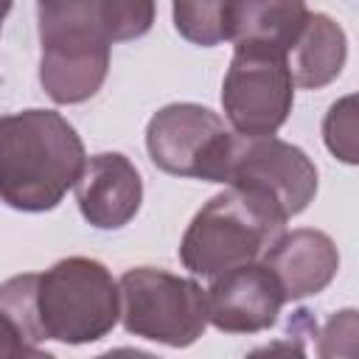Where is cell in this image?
Instances as JSON below:
<instances>
[{
  "label": "cell",
  "mask_w": 359,
  "mask_h": 359,
  "mask_svg": "<svg viewBox=\"0 0 359 359\" xmlns=\"http://www.w3.org/2000/svg\"><path fill=\"white\" fill-rule=\"evenodd\" d=\"M0 311L31 345L45 339L95 342L121 317L118 280L101 261L70 255L45 272H25L0 283Z\"/></svg>",
  "instance_id": "1"
},
{
  "label": "cell",
  "mask_w": 359,
  "mask_h": 359,
  "mask_svg": "<svg viewBox=\"0 0 359 359\" xmlns=\"http://www.w3.org/2000/svg\"><path fill=\"white\" fill-rule=\"evenodd\" d=\"M227 140L224 121L202 104H168L146 126V149L160 171L205 182H222Z\"/></svg>",
  "instance_id": "8"
},
{
  "label": "cell",
  "mask_w": 359,
  "mask_h": 359,
  "mask_svg": "<svg viewBox=\"0 0 359 359\" xmlns=\"http://www.w3.org/2000/svg\"><path fill=\"white\" fill-rule=\"evenodd\" d=\"M261 264L275 275L286 300H303L309 294L323 292L337 278L339 250L334 238L323 230H283L278 241L266 250Z\"/></svg>",
  "instance_id": "11"
},
{
  "label": "cell",
  "mask_w": 359,
  "mask_h": 359,
  "mask_svg": "<svg viewBox=\"0 0 359 359\" xmlns=\"http://www.w3.org/2000/svg\"><path fill=\"white\" fill-rule=\"evenodd\" d=\"M286 213L266 194L227 185L191 219L180 241V261L205 278L261 261L286 230Z\"/></svg>",
  "instance_id": "3"
},
{
  "label": "cell",
  "mask_w": 359,
  "mask_h": 359,
  "mask_svg": "<svg viewBox=\"0 0 359 359\" xmlns=\"http://www.w3.org/2000/svg\"><path fill=\"white\" fill-rule=\"evenodd\" d=\"M294 104L286 53L236 48L222 81V107L238 135H275Z\"/></svg>",
  "instance_id": "7"
},
{
  "label": "cell",
  "mask_w": 359,
  "mask_h": 359,
  "mask_svg": "<svg viewBox=\"0 0 359 359\" xmlns=\"http://www.w3.org/2000/svg\"><path fill=\"white\" fill-rule=\"evenodd\" d=\"M154 0H98V22L112 45L143 36L154 22Z\"/></svg>",
  "instance_id": "15"
},
{
  "label": "cell",
  "mask_w": 359,
  "mask_h": 359,
  "mask_svg": "<svg viewBox=\"0 0 359 359\" xmlns=\"http://www.w3.org/2000/svg\"><path fill=\"white\" fill-rule=\"evenodd\" d=\"M39 3V81L50 101L81 104L93 98L109 70V48L98 0Z\"/></svg>",
  "instance_id": "4"
},
{
  "label": "cell",
  "mask_w": 359,
  "mask_h": 359,
  "mask_svg": "<svg viewBox=\"0 0 359 359\" xmlns=\"http://www.w3.org/2000/svg\"><path fill=\"white\" fill-rule=\"evenodd\" d=\"M118 297V320L140 339L188 348L208 328L205 289L191 278L154 266H135L121 275Z\"/></svg>",
  "instance_id": "5"
},
{
  "label": "cell",
  "mask_w": 359,
  "mask_h": 359,
  "mask_svg": "<svg viewBox=\"0 0 359 359\" xmlns=\"http://www.w3.org/2000/svg\"><path fill=\"white\" fill-rule=\"evenodd\" d=\"M45 351L31 345L20 328L8 320L6 311H0V359H17V356H42Z\"/></svg>",
  "instance_id": "18"
},
{
  "label": "cell",
  "mask_w": 359,
  "mask_h": 359,
  "mask_svg": "<svg viewBox=\"0 0 359 359\" xmlns=\"http://www.w3.org/2000/svg\"><path fill=\"white\" fill-rule=\"evenodd\" d=\"M84 143L53 109L0 115V199L25 213L56 208L84 168Z\"/></svg>",
  "instance_id": "2"
},
{
  "label": "cell",
  "mask_w": 359,
  "mask_h": 359,
  "mask_svg": "<svg viewBox=\"0 0 359 359\" xmlns=\"http://www.w3.org/2000/svg\"><path fill=\"white\" fill-rule=\"evenodd\" d=\"M11 3H14V0H0V28H3V20H6V14L11 11Z\"/></svg>",
  "instance_id": "19"
},
{
  "label": "cell",
  "mask_w": 359,
  "mask_h": 359,
  "mask_svg": "<svg viewBox=\"0 0 359 359\" xmlns=\"http://www.w3.org/2000/svg\"><path fill=\"white\" fill-rule=\"evenodd\" d=\"M81 216L98 230H118L135 219L143 202V180L121 151H101L84 160L76 180Z\"/></svg>",
  "instance_id": "10"
},
{
  "label": "cell",
  "mask_w": 359,
  "mask_h": 359,
  "mask_svg": "<svg viewBox=\"0 0 359 359\" xmlns=\"http://www.w3.org/2000/svg\"><path fill=\"white\" fill-rule=\"evenodd\" d=\"M356 334H359V325H356V311L353 309H345V311H337L325 328L320 331V348L317 353L320 356H353L356 353Z\"/></svg>",
  "instance_id": "17"
},
{
  "label": "cell",
  "mask_w": 359,
  "mask_h": 359,
  "mask_svg": "<svg viewBox=\"0 0 359 359\" xmlns=\"http://www.w3.org/2000/svg\"><path fill=\"white\" fill-rule=\"evenodd\" d=\"M309 17L306 0H224V39L286 53Z\"/></svg>",
  "instance_id": "12"
},
{
  "label": "cell",
  "mask_w": 359,
  "mask_h": 359,
  "mask_svg": "<svg viewBox=\"0 0 359 359\" xmlns=\"http://www.w3.org/2000/svg\"><path fill=\"white\" fill-rule=\"evenodd\" d=\"M323 140L334 157L353 165L359 160L356 146V95H345L337 104H331L325 121H323Z\"/></svg>",
  "instance_id": "16"
},
{
  "label": "cell",
  "mask_w": 359,
  "mask_h": 359,
  "mask_svg": "<svg viewBox=\"0 0 359 359\" xmlns=\"http://www.w3.org/2000/svg\"><path fill=\"white\" fill-rule=\"evenodd\" d=\"M348 59V39L339 22H334L328 14H311L306 17L297 39L286 50V65L292 73L294 87L317 90L331 84Z\"/></svg>",
  "instance_id": "13"
},
{
  "label": "cell",
  "mask_w": 359,
  "mask_h": 359,
  "mask_svg": "<svg viewBox=\"0 0 359 359\" xmlns=\"http://www.w3.org/2000/svg\"><path fill=\"white\" fill-rule=\"evenodd\" d=\"M286 294L275 275L261 264H241L213 275L205 289L208 323L224 334H258L278 323Z\"/></svg>",
  "instance_id": "9"
},
{
  "label": "cell",
  "mask_w": 359,
  "mask_h": 359,
  "mask_svg": "<svg viewBox=\"0 0 359 359\" xmlns=\"http://www.w3.org/2000/svg\"><path fill=\"white\" fill-rule=\"evenodd\" d=\"M222 182L266 194L286 213V219H292L314 199L317 168L303 149L275 135L230 132Z\"/></svg>",
  "instance_id": "6"
},
{
  "label": "cell",
  "mask_w": 359,
  "mask_h": 359,
  "mask_svg": "<svg viewBox=\"0 0 359 359\" xmlns=\"http://www.w3.org/2000/svg\"><path fill=\"white\" fill-rule=\"evenodd\" d=\"M174 28L202 48L224 42V0H174Z\"/></svg>",
  "instance_id": "14"
}]
</instances>
